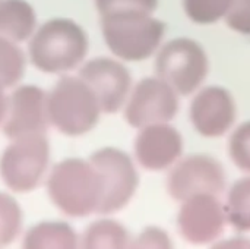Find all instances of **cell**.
<instances>
[{
    "label": "cell",
    "mask_w": 250,
    "mask_h": 249,
    "mask_svg": "<svg viewBox=\"0 0 250 249\" xmlns=\"http://www.w3.org/2000/svg\"><path fill=\"white\" fill-rule=\"evenodd\" d=\"M32 65L45 73H64L75 69L88 53V35L72 19L56 18L41 25L29 38Z\"/></svg>",
    "instance_id": "cell-1"
},
{
    "label": "cell",
    "mask_w": 250,
    "mask_h": 249,
    "mask_svg": "<svg viewBox=\"0 0 250 249\" xmlns=\"http://www.w3.org/2000/svg\"><path fill=\"white\" fill-rule=\"evenodd\" d=\"M104 40L122 60L141 62L151 57L160 47L166 23L152 15L141 12H120L101 16Z\"/></svg>",
    "instance_id": "cell-2"
},
{
    "label": "cell",
    "mask_w": 250,
    "mask_h": 249,
    "mask_svg": "<svg viewBox=\"0 0 250 249\" xmlns=\"http://www.w3.org/2000/svg\"><path fill=\"white\" fill-rule=\"evenodd\" d=\"M48 194L66 214L83 217L98 213L101 182L91 161L69 158L59 163L48 178Z\"/></svg>",
    "instance_id": "cell-3"
},
{
    "label": "cell",
    "mask_w": 250,
    "mask_h": 249,
    "mask_svg": "<svg viewBox=\"0 0 250 249\" xmlns=\"http://www.w3.org/2000/svg\"><path fill=\"white\" fill-rule=\"evenodd\" d=\"M50 123L64 135L79 136L94 129L100 119V103L79 76L62 78L47 94Z\"/></svg>",
    "instance_id": "cell-4"
},
{
    "label": "cell",
    "mask_w": 250,
    "mask_h": 249,
    "mask_svg": "<svg viewBox=\"0 0 250 249\" xmlns=\"http://www.w3.org/2000/svg\"><path fill=\"white\" fill-rule=\"evenodd\" d=\"M208 56L195 40L180 37L168 41L158 53L155 72L179 95L195 92L208 75Z\"/></svg>",
    "instance_id": "cell-5"
},
{
    "label": "cell",
    "mask_w": 250,
    "mask_h": 249,
    "mask_svg": "<svg viewBox=\"0 0 250 249\" xmlns=\"http://www.w3.org/2000/svg\"><path fill=\"white\" fill-rule=\"evenodd\" d=\"M50 148L45 135H29L13 139L0 160L4 183L16 192H28L38 186L47 164Z\"/></svg>",
    "instance_id": "cell-6"
},
{
    "label": "cell",
    "mask_w": 250,
    "mask_h": 249,
    "mask_svg": "<svg viewBox=\"0 0 250 249\" xmlns=\"http://www.w3.org/2000/svg\"><path fill=\"white\" fill-rule=\"evenodd\" d=\"M89 161L98 172L101 182V203L98 213L110 214L125 208L138 188V172L130 157L117 148H101Z\"/></svg>",
    "instance_id": "cell-7"
},
{
    "label": "cell",
    "mask_w": 250,
    "mask_h": 249,
    "mask_svg": "<svg viewBox=\"0 0 250 249\" xmlns=\"http://www.w3.org/2000/svg\"><path fill=\"white\" fill-rule=\"evenodd\" d=\"M226 188V173L218 160L193 154L179 161L168 175L167 191L176 201L198 195H220Z\"/></svg>",
    "instance_id": "cell-8"
},
{
    "label": "cell",
    "mask_w": 250,
    "mask_h": 249,
    "mask_svg": "<svg viewBox=\"0 0 250 249\" xmlns=\"http://www.w3.org/2000/svg\"><path fill=\"white\" fill-rule=\"evenodd\" d=\"M177 92L163 79L145 78L139 81L130 92L126 107V122L138 129L155 123L170 122L177 110Z\"/></svg>",
    "instance_id": "cell-9"
},
{
    "label": "cell",
    "mask_w": 250,
    "mask_h": 249,
    "mask_svg": "<svg viewBox=\"0 0 250 249\" xmlns=\"http://www.w3.org/2000/svg\"><path fill=\"white\" fill-rule=\"evenodd\" d=\"M227 223L224 205L215 195H198L182 203L177 216V229L182 238L192 245L214 244Z\"/></svg>",
    "instance_id": "cell-10"
},
{
    "label": "cell",
    "mask_w": 250,
    "mask_h": 249,
    "mask_svg": "<svg viewBox=\"0 0 250 249\" xmlns=\"http://www.w3.org/2000/svg\"><path fill=\"white\" fill-rule=\"evenodd\" d=\"M79 78L89 85L104 113L119 112L129 97L132 78L129 70L117 60L108 57L92 59L81 68Z\"/></svg>",
    "instance_id": "cell-11"
},
{
    "label": "cell",
    "mask_w": 250,
    "mask_h": 249,
    "mask_svg": "<svg viewBox=\"0 0 250 249\" xmlns=\"http://www.w3.org/2000/svg\"><path fill=\"white\" fill-rule=\"evenodd\" d=\"M47 94L35 85L19 87L9 100L3 132L9 139L44 135L48 128Z\"/></svg>",
    "instance_id": "cell-12"
},
{
    "label": "cell",
    "mask_w": 250,
    "mask_h": 249,
    "mask_svg": "<svg viewBox=\"0 0 250 249\" xmlns=\"http://www.w3.org/2000/svg\"><path fill=\"white\" fill-rule=\"evenodd\" d=\"M237 116L233 95L223 87H207L190 104V122L207 138L223 136L234 125Z\"/></svg>",
    "instance_id": "cell-13"
},
{
    "label": "cell",
    "mask_w": 250,
    "mask_h": 249,
    "mask_svg": "<svg viewBox=\"0 0 250 249\" xmlns=\"http://www.w3.org/2000/svg\"><path fill=\"white\" fill-rule=\"evenodd\" d=\"M183 151L179 131L167 123H155L139 131L135 139V156L139 164L151 172L173 166Z\"/></svg>",
    "instance_id": "cell-14"
},
{
    "label": "cell",
    "mask_w": 250,
    "mask_h": 249,
    "mask_svg": "<svg viewBox=\"0 0 250 249\" xmlns=\"http://www.w3.org/2000/svg\"><path fill=\"white\" fill-rule=\"evenodd\" d=\"M37 25L34 7L26 0H0V37L21 43L32 37Z\"/></svg>",
    "instance_id": "cell-15"
},
{
    "label": "cell",
    "mask_w": 250,
    "mask_h": 249,
    "mask_svg": "<svg viewBox=\"0 0 250 249\" xmlns=\"http://www.w3.org/2000/svg\"><path fill=\"white\" fill-rule=\"evenodd\" d=\"M23 249H79V244L67 225L42 223L26 235Z\"/></svg>",
    "instance_id": "cell-16"
},
{
    "label": "cell",
    "mask_w": 250,
    "mask_h": 249,
    "mask_svg": "<svg viewBox=\"0 0 250 249\" xmlns=\"http://www.w3.org/2000/svg\"><path fill=\"white\" fill-rule=\"evenodd\" d=\"M129 236L126 229L113 220L95 222L86 230L79 249H127Z\"/></svg>",
    "instance_id": "cell-17"
},
{
    "label": "cell",
    "mask_w": 250,
    "mask_h": 249,
    "mask_svg": "<svg viewBox=\"0 0 250 249\" xmlns=\"http://www.w3.org/2000/svg\"><path fill=\"white\" fill-rule=\"evenodd\" d=\"M227 223L240 232L250 230V176L239 179L229 191L224 205Z\"/></svg>",
    "instance_id": "cell-18"
},
{
    "label": "cell",
    "mask_w": 250,
    "mask_h": 249,
    "mask_svg": "<svg viewBox=\"0 0 250 249\" xmlns=\"http://www.w3.org/2000/svg\"><path fill=\"white\" fill-rule=\"evenodd\" d=\"M25 70V56L16 43L0 37V87L9 88L21 81Z\"/></svg>",
    "instance_id": "cell-19"
},
{
    "label": "cell",
    "mask_w": 250,
    "mask_h": 249,
    "mask_svg": "<svg viewBox=\"0 0 250 249\" xmlns=\"http://www.w3.org/2000/svg\"><path fill=\"white\" fill-rule=\"evenodd\" d=\"M234 0H183L188 18L201 25H209L226 18Z\"/></svg>",
    "instance_id": "cell-20"
},
{
    "label": "cell",
    "mask_w": 250,
    "mask_h": 249,
    "mask_svg": "<svg viewBox=\"0 0 250 249\" xmlns=\"http://www.w3.org/2000/svg\"><path fill=\"white\" fill-rule=\"evenodd\" d=\"M21 226V210L15 200L0 194V247L7 245L18 235Z\"/></svg>",
    "instance_id": "cell-21"
},
{
    "label": "cell",
    "mask_w": 250,
    "mask_h": 249,
    "mask_svg": "<svg viewBox=\"0 0 250 249\" xmlns=\"http://www.w3.org/2000/svg\"><path fill=\"white\" fill-rule=\"evenodd\" d=\"M229 151L233 163L240 170L250 173V120L242 123L231 134Z\"/></svg>",
    "instance_id": "cell-22"
},
{
    "label": "cell",
    "mask_w": 250,
    "mask_h": 249,
    "mask_svg": "<svg viewBox=\"0 0 250 249\" xmlns=\"http://www.w3.org/2000/svg\"><path fill=\"white\" fill-rule=\"evenodd\" d=\"M101 16L120 12H141L152 15L158 7V0H95Z\"/></svg>",
    "instance_id": "cell-23"
},
{
    "label": "cell",
    "mask_w": 250,
    "mask_h": 249,
    "mask_svg": "<svg viewBox=\"0 0 250 249\" xmlns=\"http://www.w3.org/2000/svg\"><path fill=\"white\" fill-rule=\"evenodd\" d=\"M127 249H173L170 236L160 227L144 229L135 239L129 241Z\"/></svg>",
    "instance_id": "cell-24"
},
{
    "label": "cell",
    "mask_w": 250,
    "mask_h": 249,
    "mask_svg": "<svg viewBox=\"0 0 250 249\" xmlns=\"http://www.w3.org/2000/svg\"><path fill=\"white\" fill-rule=\"evenodd\" d=\"M227 25L245 35H250V0H234L226 15Z\"/></svg>",
    "instance_id": "cell-25"
},
{
    "label": "cell",
    "mask_w": 250,
    "mask_h": 249,
    "mask_svg": "<svg viewBox=\"0 0 250 249\" xmlns=\"http://www.w3.org/2000/svg\"><path fill=\"white\" fill-rule=\"evenodd\" d=\"M211 249H250V239L248 238H231L214 244Z\"/></svg>",
    "instance_id": "cell-26"
},
{
    "label": "cell",
    "mask_w": 250,
    "mask_h": 249,
    "mask_svg": "<svg viewBox=\"0 0 250 249\" xmlns=\"http://www.w3.org/2000/svg\"><path fill=\"white\" fill-rule=\"evenodd\" d=\"M7 109H9V98L4 92V88L0 87V123L4 122L6 114H7Z\"/></svg>",
    "instance_id": "cell-27"
}]
</instances>
